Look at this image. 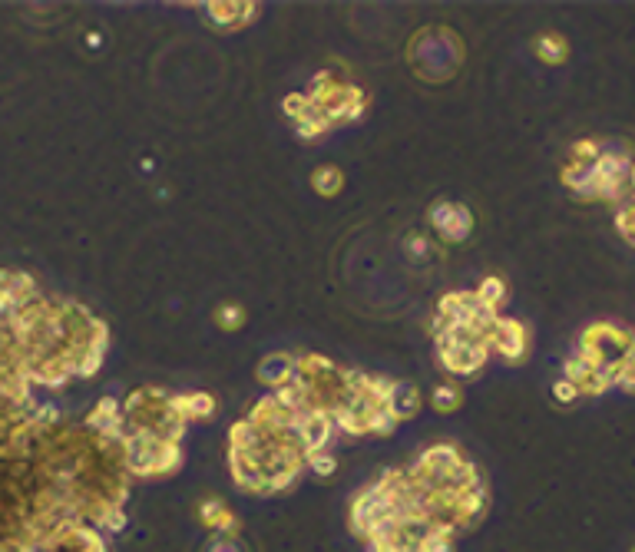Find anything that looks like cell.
Instances as JSON below:
<instances>
[{
    "instance_id": "cell-6",
    "label": "cell",
    "mask_w": 635,
    "mask_h": 552,
    "mask_svg": "<svg viewBox=\"0 0 635 552\" xmlns=\"http://www.w3.org/2000/svg\"><path fill=\"white\" fill-rule=\"evenodd\" d=\"M457 400H460V394L454 391V387H440L434 404H437V410H450V407H457Z\"/></svg>"
},
{
    "instance_id": "cell-7",
    "label": "cell",
    "mask_w": 635,
    "mask_h": 552,
    "mask_svg": "<svg viewBox=\"0 0 635 552\" xmlns=\"http://www.w3.org/2000/svg\"><path fill=\"white\" fill-rule=\"evenodd\" d=\"M553 394L559 397V400H573L579 391H576V384H569V381H563V384H556L553 387Z\"/></svg>"
},
{
    "instance_id": "cell-4",
    "label": "cell",
    "mask_w": 635,
    "mask_h": 552,
    "mask_svg": "<svg viewBox=\"0 0 635 552\" xmlns=\"http://www.w3.org/2000/svg\"><path fill=\"white\" fill-rule=\"evenodd\" d=\"M255 14V4H209L212 24H245Z\"/></svg>"
},
{
    "instance_id": "cell-1",
    "label": "cell",
    "mask_w": 635,
    "mask_h": 552,
    "mask_svg": "<svg viewBox=\"0 0 635 552\" xmlns=\"http://www.w3.org/2000/svg\"><path fill=\"white\" fill-rule=\"evenodd\" d=\"M430 222H434V229L444 235L447 242H460V238H467V232L473 229L470 212L454 202H437L434 209H430Z\"/></svg>"
},
{
    "instance_id": "cell-5",
    "label": "cell",
    "mask_w": 635,
    "mask_h": 552,
    "mask_svg": "<svg viewBox=\"0 0 635 552\" xmlns=\"http://www.w3.org/2000/svg\"><path fill=\"white\" fill-rule=\"evenodd\" d=\"M341 182H344V176L335 166H321L315 176H311V186H315L321 196H335V192L341 189Z\"/></svg>"
},
{
    "instance_id": "cell-2",
    "label": "cell",
    "mask_w": 635,
    "mask_h": 552,
    "mask_svg": "<svg viewBox=\"0 0 635 552\" xmlns=\"http://www.w3.org/2000/svg\"><path fill=\"white\" fill-rule=\"evenodd\" d=\"M490 348H497L503 357H510V361H523V354H526V331L516 321H497V328H493V338H490Z\"/></svg>"
},
{
    "instance_id": "cell-3",
    "label": "cell",
    "mask_w": 635,
    "mask_h": 552,
    "mask_svg": "<svg viewBox=\"0 0 635 552\" xmlns=\"http://www.w3.org/2000/svg\"><path fill=\"white\" fill-rule=\"evenodd\" d=\"M292 374H295V357L288 354H278L272 361H262V367H258V381H265L268 387H275V391L292 381Z\"/></svg>"
}]
</instances>
